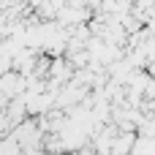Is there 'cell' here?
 Segmentation results:
<instances>
[{"instance_id": "obj_1", "label": "cell", "mask_w": 155, "mask_h": 155, "mask_svg": "<svg viewBox=\"0 0 155 155\" xmlns=\"http://www.w3.org/2000/svg\"><path fill=\"white\" fill-rule=\"evenodd\" d=\"M68 93H71V90H68ZM74 98L79 101V98H82V90H74ZM65 101H71V95H65V98H60V104H65Z\"/></svg>"}]
</instances>
